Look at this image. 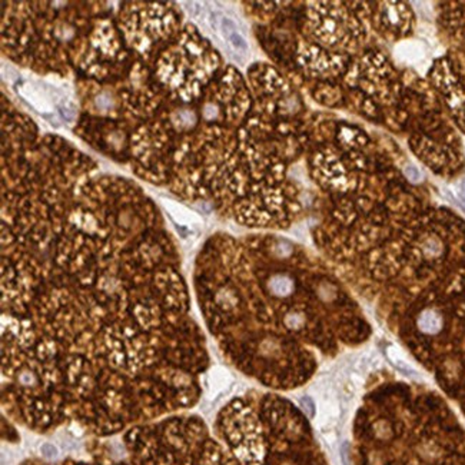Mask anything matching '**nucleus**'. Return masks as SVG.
<instances>
[{
    "instance_id": "2",
    "label": "nucleus",
    "mask_w": 465,
    "mask_h": 465,
    "mask_svg": "<svg viewBox=\"0 0 465 465\" xmlns=\"http://www.w3.org/2000/svg\"><path fill=\"white\" fill-rule=\"evenodd\" d=\"M385 354H387L389 362H391L398 371L403 372V375H408V376H418V375H419L418 371L409 364V361L403 356V354L397 346H392V345L387 346Z\"/></svg>"
},
{
    "instance_id": "3",
    "label": "nucleus",
    "mask_w": 465,
    "mask_h": 465,
    "mask_svg": "<svg viewBox=\"0 0 465 465\" xmlns=\"http://www.w3.org/2000/svg\"><path fill=\"white\" fill-rule=\"evenodd\" d=\"M418 328L424 334H430V335L436 334L442 328V318L436 310H424L418 318Z\"/></svg>"
},
{
    "instance_id": "4",
    "label": "nucleus",
    "mask_w": 465,
    "mask_h": 465,
    "mask_svg": "<svg viewBox=\"0 0 465 465\" xmlns=\"http://www.w3.org/2000/svg\"><path fill=\"white\" fill-rule=\"evenodd\" d=\"M269 291L277 296H286L294 291V282L286 275H275L269 280Z\"/></svg>"
},
{
    "instance_id": "1",
    "label": "nucleus",
    "mask_w": 465,
    "mask_h": 465,
    "mask_svg": "<svg viewBox=\"0 0 465 465\" xmlns=\"http://www.w3.org/2000/svg\"><path fill=\"white\" fill-rule=\"evenodd\" d=\"M219 29H220V33H222L223 39L229 43V46H231L235 52H238V53H241V55H247V53H248V42H247L245 37L238 31V28H236V25H235V22H233L232 19H229V17H226V16H222V17L219 19Z\"/></svg>"
},
{
    "instance_id": "8",
    "label": "nucleus",
    "mask_w": 465,
    "mask_h": 465,
    "mask_svg": "<svg viewBox=\"0 0 465 465\" xmlns=\"http://www.w3.org/2000/svg\"><path fill=\"white\" fill-rule=\"evenodd\" d=\"M341 457L343 465H348V448H346V444H343V447L341 448Z\"/></svg>"
},
{
    "instance_id": "6",
    "label": "nucleus",
    "mask_w": 465,
    "mask_h": 465,
    "mask_svg": "<svg viewBox=\"0 0 465 465\" xmlns=\"http://www.w3.org/2000/svg\"><path fill=\"white\" fill-rule=\"evenodd\" d=\"M405 175H406V178L411 179L412 182H418V181L421 179V172L418 170V168H415V166H412V165H409V166L405 168Z\"/></svg>"
},
{
    "instance_id": "7",
    "label": "nucleus",
    "mask_w": 465,
    "mask_h": 465,
    "mask_svg": "<svg viewBox=\"0 0 465 465\" xmlns=\"http://www.w3.org/2000/svg\"><path fill=\"white\" fill-rule=\"evenodd\" d=\"M42 454L46 457V458H56L58 457V450L56 447H53L52 444H45L42 447Z\"/></svg>"
},
{
    "instance_id": "5",
    "label": "nucleus",
    "mask_w": 465,
    "mask_h": 465,
    "mask_svg": "<svg viewBox=\"0 0 465 465\" xmlns=\"http://www.w3.org/2000/svg\"><path fill=\"white\" fill-rule=\"evenodd\" d=\"M301 406H302V409L305 411L307 415H310V417L315 415V403H313V401L310 400V397H302L301 398Z\"/></svg>"
}]
</instances>
